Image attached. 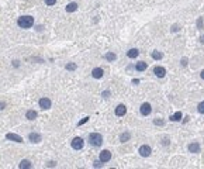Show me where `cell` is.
Here are the masks:
<instances>
[{
    "label": "cell",
    "mask_w": 204,
    "mask_h": 169,
    "mask_svg": "<svg viewBox=\"0 0 204 169\" xmlns=\"http://www.w3.org/2000/svg\"><path fill=\"white\" fill-rule=\"evenodd\" d=\"M40 107H41L42 110L49 109V107H51V100H49L48 97H42V99H40Z\"/></svg>",
    "instance_id": "obj_9"
},
{
    "label": "cell",
    "mask_w": 204,
    "mask_h": 169,
    "mask_svg": "<svg viewBox=\"0 0 204 169\" xmlns=\"http://www.w3.org/2000/svg\"><path fill=\"white\" fill-rule=\"evenodd\" d=\"M168 144H170V141L168 138H163V145H168Z\"/></svg>",
    "instance_id": "obj_30"
},
{
    "label": "cell",
    "mask_w": 204,
    "mask_h": 169,
    "mask_svg": "<svg viewBox=\"0 0 204 169\" xmlns=\"http://www.w3.org/2000/svg\"><path fill=\"white\" fill-rule=\"evenodd\" d=\"M152 58H153L155 61H161L162 58H163V54H162L161 51H153V52H152Z\"/></svg>",
    "instance_id": "obj_19"
},
{
    "label": "cell",
    "mask_w": 204,
    "mask_h": 169,
    "mask_svg": "<svg viewBox=\"0 0 204 169\" xmlns=\"http://www.w3.org/2000/svg\"><path fill=\"white\" fill-rule=\"evenodd\" d=\"M4 106H6V103H0V110H3V109H4Z\"/></svg>",
    "instance_id": "obj_33"
},
{
    "label": "cell",
    "mask_w": 204,
    "mask_h": 169,
    "mask_svg": "<svg viewBox=\"0 0 204 169\" xmlns=\"http://www.w3.org/2000/svg\"><path fill=\"white\" fill-rule=\"evenodd\" d=\"M203 27H204V21H203V19L200 17V19L197 20V28H199V30H201Z\"/></svg>",
    "instance_id": "obj_25"
},
{
    "label": "cell",
    "mask_w": 204,
    "mask_h": 169,
    "mask_svg": "<svg viewBox=\"0 0 204 169\" xmlns=\"http://www.w3.org/2000/svg\"><path fill=\"white\" fill-rule=\"evenodd\" d=\"M138 55H140V51H138L137 48H131L128 52H127V56H128V58H131V59H135Z\"/></svg>",
    "instance_id": "obj_14"
},
{
    "label": "cell",
    "mask_w": 204,
    "mask_h": 169,
    "mask_svg": "<svg viewBox=\"0 0 204 169\" xmlns=\"http://www.w3.org/2000/svg\"><path fill=\"white\" fill-rule=\"evenodd\" d=\"M170 120H172V121H180V120H182V113H180V111L175 113L173 116H170Z\"/></svg>",
    "instance_id": "obj_22"
},
{
    "label": "cell",
    "mask_w": 204,
    "mask_h": 169,
    "mask_svg": "<svg viewBox=\"0 0 204 169\" xmlns=\"http://www.w3.org/2000/svg\"><path fill=\"white\" fill-rule=\"evenodd\" d=\"M83 145H85V142H83V139L80 137H75L73 139H72V148L73 149H82L83 148Z\"/></svg>",
    "instance_id": "obj_3"
},
{
    "label": "cell",
    "mask_w": 204,
    "mask_h": 169,
    "mask_svg": "<svg viewBox=\"0 0 204 169\" xmlns=\"http://www.w3.org/2000/svg\"><path fill=\"white\" fill-rule=\"evenodd\" d=\"M146 68H148V63L144 62V61L135 63V69H137L138 72H144V71H146Z\"/></svg>",
    "instance_id": "obj_13"
},
{
    "label": "cell",
    "mask_w": 204,
    "mask_h": 169,
    "mask_svg": "<svg viewBox=\"0 0 204 169\" xmlns=\"http://www.w3.org/2000/svg\"><path fill=\"white\" fill-rule=\"evenodd\" d=\"M55 3H56V0H45V4L47 6H54Z\"/></svg>",
    "instance_id": "obj_26"
},
{
    "label": "cell",
    "mask_w": 204,
    "mask_h": 169,
    "mask_svg": "<svg viewBox=\"0 0 204 169\" xmlns=\"http://www.w3.org/2000/svg\"><path fill=\"white\" fill-rule=\"evenodd\" d=\"M25 117H27L28 120H34V118H37V111H34V110H28V111L25 113Z\"/></svg>",
    "instance_id": "obj_21"
},
{
    "label": "cell",
    "mask_w": 204,
    "mask_h": 169,
    "mask_svg": "<svg viewBox=\"0 0 204 169\" xmlns=\"http://www.w3.org/2000/svg\"><path fill=\"white\" fill-rule=\"evenodd\" d=\"M129 138H131V134H129L128 131H125V133H123V134L120 135V141H121V142H127Z\"/></svg>",
    "instance_id": "obj_18"
},
{
    "label": "cell",
    "mask_w": 204,
    "mask_h": 169,
    "mask_svg": "<svg viewBox=\"0 0 204 169\" xmlns=\"http://www.w3.org/2000/svg\"><path fill=\"white\" fill-rule=\"evenodd\" d=\"M17 24L21 28H31L32 24H34V19H32L31 16H23V17H20L17 20Z\"/></svg>",
    "instance_id": "obj_1"
},
{
    "label": "cell",
    "mask_w": 204,
    "mask_h": 169,
    "mask_svg": "<svg viewBox=\"0 0 204 169\" xmlns=\"http://www.w3.org/2000/svg\"><path fill=\"white\" fill-rule=\"evenodd\" d=\"M100 166H103V162L99 159V161H96V162H94V168H100Z\"/></svg>",
    "instance_id": "obj_27"
},
{
    "label": "cell",
    "mask_w": 204,
    "mask_h": 169,
    "mask_svg": "<svg viewBox=\"0 0 204 169\" xmlns=\"http://www.w3.org/2000/svg\"><path fill=\"white\" fill-rule=\"evenodd\" d=\"M200 42H201V44H204V35H201V37H200Z\"/></svg>",
    "instance_id": "obj_35"
},
{
    "label": "cell",
    "mask_w": 204,
    "mask_h": 169,
    "mask_svg": "<svg viewBox=\"0 0 204 169\" xmlns=\"http://www.w3.org/2000/svg\"><path fill=\"white\" fill-rule=\"evenodd\" d=\"M104 58H106L107 61H110V62H113V61H116V59H117V55H116V54H113V52H107L106 55H104Z\"/></svg>",
    "instance_id": "obj_20"
},
{
    "label": "cell",
    "mask_w": 204,
    "mask_h": 169,
    "mask_svg": "<svg viewBox=\"0 0 204 169\" xmlns=\"http://www.w3.org/2000/svg\"><path fill=\"white\" fill-rule=\"evenodd\" d=\"M6 138L10 139V141H14V142H23V138L20 137V135H17V134H14V133L6 134Z\"/></svg>",
    "instance_id": "obj_10"
},
{
    "label": "cell",
    "mask_w": 204,
    "mask_h": 169,
    "mask_svg": "<svg viewBox=\"0 0 204 169\" xmlns=\"http://www.w3.org/2000/svg\"><path fill=\"white\" fill-rule=\"evenodd\" d=\"M197 110H199V113L204 114V100L201 102V103H199V106H197Z\"/></svg>",
    "instance_id": "obj_24"
},
{
    "label": "cell",
    "mask_w": 204,
    "mask_h": 169,
    "mask_svg": "<svg viewBox=\"0 0 204 169\" xmlns=\"http://www.w3.org/2000/svg\"><path fill=\"white\" fill-rule=\"evenodd\" d=\"M189 151L190 152H193V154H199L200 152V144L199 142H192V144H189Z\"/></svg>",
    "instance_id": "obj_12"
},
{
    "label": "cell",
    "mask_w": 204,
    "mask_h": 169,
    "mask_svg": "<svg viewBox=\"0 0 204 169\" xmlns=\"http://www.w3.org/2000/svg\"><path fill=\"white\" fill-rule=\"evenodd\" d=\"M77 10V3H75V1H72V3H69L68 6H66V11L68 13H73V11Z\"/></svg>",
    "instance_id": "obj_17"
},
{
    "label": "cell",
    "mask_w": 204,
    "mask_h": 169,
    "mask_svg": "<svg viewBox=\"0 0 204 169\" xmlns=\"http://www.w3.org/2000/svg\"><path fill=\"white\" fill-rule=\"evenodd\" d=\"M114 113H116V116L117 117H123L125 113H127V107H125L124 104H118L117 107H116V111H114Z\"/></svg>",
    "instance_id": "obj_8"
},
{
    "label": "cell",
    "mask_w": 204,
    "mask_h": 169,
    "mask_svg": "<svg viewBox=\"0 0 204 169\" xmlns=\"http://www.w3.org/2000/svg\"><path fill=\"white\" fill-rule=\"evenodd\" d=\"M200 78H201V79H203V80H204V69H203V71H201V74H200Z\"/></svg>",
    "instance_id": "obj_34"
},
{
    "label": "cell",
    "mask_w": 204,
    "mask_h": 169,
    "mask_svg": "<svg viewBox=\"0 0 204 169\" xmlns=\"http://www.w3.org/2000/svg\"><path fill=\"white\" fill-rule=\"evenodd\" d=\"M103 74H104V71H103L101 68H94V69L92 71V76H93L94 79H101V78H103Z\"/></svg>",
    "instance_id": "obj_11"
},
{
    "label": "cell",
    "mask_w": 204,
    "mask_h": 169,
    "mask_svg": "<svg viewBox=\"0 0 204 169\" xmlns=\"http://www.w3.org/2000/svg\"><path fill=\"white\" fill-rule=\"evenodd\" d=\"M153 74L156 75L158 78H165V75H166V69H165L163 66H155V68H153Z\"/></svg>",
    "instance_id": "obj_7"
},
{
    "label": "cell",
    "mask_w": 204,
    "mask_h": 169,
    "mask_svg": "<svg viewBox=\"0 0 204 169\" xmlns=\"http://www.w3.org/2000/svg\"><path fill=\"white\" fill-rule=\"evenodd\" d=\"M101 95L104 96V97H108V96H110V92H108V90H106V92H103Z\"/></svg>",
    "instance_id": "obj_32"
},
{
    "label": "cell",
    "mask_w": 204,
    "mask_h": 169,
    "mask_svg": "<svg viewBox=\"0 0 204 169\" xmlns=\"http://www.w3.org/2000/svg\"><path fill=\"white\" fill-rule=\"evenodd\" d=\"M28 138H30L31 142H40V141L42 139V137H41L40 134H37V133H31V134L28 135Z\"/></svg>",
    "instance_id": "obj_15"
},
{
    "label": "cell",
    "mask_w": 204,
    "mask_h": 169,
    "mask_svg": "<svg viewBox=\"0 0 204 169\" xmlns=\"http://www.w3.org/2000/svg\"><path fill=\"white\" fill-rule=\"evenodd\" d=\"M140 111H141L142 116H149L151 111H152V106H151L149 103H144V104L141 106Z\"/></svg>",
    "instance_id": "obj_6"
},
{
    "label": "cell",
    "mask_w": 204,
    "mask_h": 169,
    "mask_svg": "<svg viewBox=\"0 0 204 169\" xmlns=\"http://www.w3.org/2000/svg\"><path fill=\"white\" fill-rule=\"evenodd\" d=\"M76 68H77V65L73 63V62H71V63H68V65H66V69H68V71H75Z\"/></svg>",
    "instance_id": "obj_23"
},
{
    "label": "cell",
    "mask_w": 204,
    "mask_h": 169,
    "mask_svg": "<svg viewBox=\"0 0 204 169\" xmlns=\"http://www.w3.org/2000/svg\"><path fill=\"white\" fill-rule=\"evenodd\" d=\"M153 124H156V126H163V121H162V120H155Z\"/></svg>",
    "instance_id": "obj_28"
},
{
    "label": "cell",
    "mask_w": 204,
    "mask_h": 169,
    "mask_svg": "<svg viewBox=\"0 0 204 169\" xmlns=\"http://www.w3.org/2000/svg\"><path fill=\"white\" fill-rule=\"evenodd\" d=\"M18 166H20V169H31V168H32L31 162H30V161H27V159H24V161H21Z\"/></svg>",
    "instance_id": "obj_16"
},
{
    "label": "cell",
    "mask_w": 204,
    "mask_h": 169,
    "mask_svg": "<svg viewBox=\"0 0 204 169\" xmlns=\"http://www.w3.org/2000/svg\"><path fill=\"white\" fill-rule=\"evenodd\" d=\"M89 142H90V145H93V147H101V144H103V137H101V134H99V133H92V134H89Z\"/></svg>",
    "instance_id": "obj_2"
},
{
    "label": "cell",
    "mask_w": 204,
    "mask_h": 169,
    "mask_svg": "<svg viewBox=\"0 0 204 169\" xmlns=\"http://www.w3.org/2000/svg\"><path fill=\"white\" fill-rule=\"evenodd\" d=\"M87 120H89V117H85L82 121H79V126H82V124H85V123H87Z\"/></svg>",
    "instance_id": "obj_29"
},
{
    "label": "cell",
    "mask_w": 204,
    "mask_h": 169,
    "mask_svg": "<svg viewBox=\"0 0 204 169\" xmlns=\"http://www.w3.org/2000/svg\"><path fill=\"white\" fill-rule=\"evenodd\" d=\"M182 65H183V66H186V65H187V58H183V59H182Z\"/></svg>",
    "instance_id": "obj_31"
},
{
    "label": "cell",
    "mask_w": 204,
    "mask_h": 169,
    "mask_svg": "<svg viewBox=\"0 0 204 169\" xmlns=\"http://www.w3.org/2000/svg\"><path fill=\"white\" fill-rule=\"evenodd\" d=\"M99 159L104 164V162H108L110 159H111V152L108 151V149H103L101 152H100V155H99Z\"/></svg>",
    "instance_id": "obj_4"
},
{
    "label": "cell",
    "mask_w": 204,
    "mask_h": 169,
    "mask_svg": "<svg viewBox=\"0 0 204 169\" xmlns=\"http://www.w3.org/2000/svg\"><path fill=\"white\" fill-rule=\"evenodd\" d=\"M138 152H140L141 157H144V158H146V157H149L151 152H152V149H151L149 145H141L140 149H138Z\"/></svg>",
    "instance_id": "obj_5"
}]
</instances>
